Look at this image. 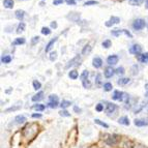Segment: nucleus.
Here are the masks:
<instances>
[{
	"label": "nucleus",
	"mask_w": 148,
	"mask_h": 148,
	"mask_svg": "<svg viewBox=\"0 0 148 148\" xmlns=\"http://www.w3.org/2000/svg\"><path fill=\"white\" fill-rule=\"evenodd\" d=\"M38 126L35 124V123H31V124H27L24 129H23V136L27 139H33L35 137V135L37 134L38 132Z\"/></svg>",
	"instance_id": "f257e3e1"
},
{
	"label": "nucleus",
	"mask_w": 148,
	"mask_h": 148,
	"mask_svg": "<svg viewBox=\"0 0 148 148\" xmlns=\"http://www.w3.org/2000/svg\"><path fill=\"white\" fill-rule=\"evenodd\" d=\"M146 26V23L143 19H137L134 21L133 23V28L135 29L136 31H139V30H142V29Z\"/></svg>",
	"instance_id": "f03ea898"
},
{
	"label": "nucleus",
	"mask_w": 148,
	"mask_h": 148,
	"mask_svg": "<svg viewBox=\"0 0 148 148\" xmlns=\"http://www.w3.org/2000/svg\"><path fill=\"white\" fill-rule=\"evenodd\" d=\"M119 140H120V137L118 135H111L106 139V143L110 146H113V145H116L118 142H119Z\"/></svg>",
	"instance_id": "7ed1b4c3"
},
{
	"label": "nucleus",
	"mask_w": 148,
	"mask_h": 148,
	"mask_svg": "<svg viewBox=\"0 0 148 148\" xmlns=\"http://www.w3.org/2000/svg\"><path fill=\"white\" fill-rule=\"evenodd\" d=\"M120 34H125L129 37H133V34L126 29H114V30H112V35L114 36H119Z\"/></svg>",
	"instance_id": "20e7f679"
},
{
	"label": "nucleus",
	"mask_w": 148,
	"mask_h": 148,
	"mask_svg": "<svg viewBox=\"0 0 148 148\" xmlns=\"http://www.w3.org/2000/svg\"><path fill=\"white\" fill-rule=\"evenodd\" d=\"M142 52V47L140 45H133L131 48H130V53L131 54H135V55H140Z\"/></svg>",
	"instance_id": "39448f33"
},
{
	"label": "nucleus",
	"mask_w": 148,
	"mask_h": 148,
	"mask_svg": "<svg viewBox=\"0 0 148 148\" xmlns=\"http://www.w3.org/2000/svg\"><path fill=\"white\" fill-rule=\"evenodd\" d=\"M118 23H120V19H119V18H118V17H111V18L105 23V25H106V27H112L113 25L118 24Z\"/></svg>",
	"instance_id": "423d86ee"
},
{
	"label": "nucleus",
	"mask_w": 148,
	"mask_h": 148,
	"mask_svg": "<svg viewBox=\"0 0 148 148\" xmlns=\"http://www.w3.org/2000/svg\"><path fill=\"white\" fill-rule=\"evenodd\" d=\"M118 60H119V57L117 55H111L107 58V63L109 65H115L118 63Z\"/></svg>",
	"instance_id": "0eeeda50"
},
{
	"label": "nucleus",
	"mask_w": 148,
	"mask_h": 148,
	"mask_svg": "<svg viewBox=\"0 0 148 148\" xmlns=\"http://www.w3.org/2000/svg\"><path fill=\"white\" fill-rule=\"evenodd\" d=\"M81 61V58H80V56L79 55H77L75 58H73L71 61H68V63L65 65V68H70L71 66H74V65H77V63H79ZM80 64V63H79Z\"/></svg>",
	"instance_id": "6e6552de"
},
{
	"label": "nucleus",
	"mask_w": 148,
	"mask_h": 148,
	"mask_svg": "<svg viewBox=\"0 0 148 148\" xmlns=\"http://www.w3.org/2000/svg\"><path fill=\"white\" fill-rule=\"evenodd\" d=\"M116 105L113 103H108L107 104V108H106V113L107 114H110V113H114L116 110Z\"/></svg>",
	"instance_id": "1a4fd4ad"
},
{
	"label": "nucleus",
	"mask_w": 148,
	"mask_h": 148,
	"mask_svg": "<svg viewBox=\"0 0 148 148\" xmlns=\"http://www.w3.org/2000/svg\"><path fill=\"white\" fill-rule=\"evenodd\" d=\"M92 64H93V66L95 68H100L103 65V60L100 57H95V58H93V60H92Z\"/></svg>",
	"instance_id": "9d476101"
},
{
	"label": "nucleus",
	"mask_w": 148,
	"mask_h": 148,
	"mask_svg": "<svg viewBox=\"0 0 148 148\" xmlns=\"http://www.w3.org/2000/svg\"><path fill=\"white\" fill-rule=\"evenodd\" d=\"M115 74V71L113 70V68L111 67V66H108V67H106V70H105V77L106 78H112V76Z\"/></svg>",
	"instance_id": "9b49d317"
},
{
	"label": "nucleus",
	"mask_w": 148,
	"mask_h": 148,
	"mask_svg": "<svg viewBox=\"0 0 148 148\" xmlns=\"http://www.w3.org/2000/svg\"><path fill=\"white\" fill-rule=\"evenodd\" d=\"M57 39H58V37H57V36H55V37H54L53 39H51V41L48 43V45L46 46V49H45L46 53H48L49 51L51 50V49H52V47H53V45H54V44H55V43L57 42Z\"/></svg>",
	"instance_id": "f8f14e48"
},
{
	"label": "nucleus",
	"mask_w": 148,
	"mask_h": 148,
	"mask_svg": "<svg viewBox=\"0 0 148 148\" xmlns=\"http://www.w3.org/2000/svg\"><path fill=\"white\" fill-rule=\"evenodd\" d=\"M15 16H16V18L18 20L22 21V20L24 19V17H25V12L22 11V9H18V11H16V13H15Z\"/></svg>",
	"instance_id": "ddd939ff"
},
{
	"label": "nucleus",
	"mask_w": 148,
	"mask_h": 148,
	"mask_svg": "<svg viewBox=\"0 0 148 148\" xmlns=\"http://www.w3.org/2000/svg\"><path fill=\"white\" fill-rule=\"evenodd\" d=\"M43 98H44V92L39 91L34 96H32V102H39V101H42Z\"/></svg>",
	"instance_id": "4468645a"
},
{
	"label": "nucleus",
	"mask_w": 148,
	"mask_h": 148,
	"mask_svg": "<svg viewBox=\"0 0 148 148\" xmlns=\"http://www.w3.org/2000/svg\"><path fill=\"white\" fill-rule=\"evenodd\" d=\"M138 59L143 62V63H147L148 62V52L144 53V54H140V55H138Z\"/></svg>",
	"instance_id": "2eb2a0df"
},
{
	"label": "nucleus",
	"mask_w": 148,
	"mask_h": 148,
	"mask_svg": "<svg viewBox=\"0 0 148 148\" xmlns=\"http://www.w3.org/2000/svg\"><path fill=\"white\" fill-rule=\"evenodd\" d=\"M118 122H119L120 124H123V125H130V119H129V117H126V116H123V117H120L119 119H118Z\"/></svg>",
	"instance_id": "dca6fc26"
},
{
	"label": "nucleus",
	"mask_w": 148,
	"mask_h": 148,
	"mask_svg": "<svg viewBox=\"0 0 148 148\" xmlns=\"http://www.w3.org/2000/svg\"><path fill=\"white\" fill-rule=\"evenodd\" d=\"M14 0H3V5L5 8H8V9H11L14 7Z\"/></svg>",
	"instance_id": "f3484780"
},
{
	"label": "nucleus",
	"mask_w": 148,
	"mask_h": 148,
	"mask_svg": "<svg viewBox=\"0 0 148 148\" xmlns=\"http://www.w3.org/2000/svg\"><path fill=\"white\" fill-rule=\"evenodd\" d=\"M134 123H135L136 126H140V127H142V126H147V125H148V122L145 121V120H142V119H136Z\"/></svg>",
	"instance_id": "a211bd4d"
},
{
	"label": "nucleus",
	"mask_w": 148,
	"mask_h": 148,
	"mask_svg": "<svg viewBox=\"0 0 148 148\" xmlns=\"http://www.w3.org/2000/svg\"><path fill=\"white\" fill-rule=\"evenodd\" d=\"M15 121L18 123V124H22L26 121V117L24 115H18L16 118H15Z\"/></svg>",
	"instance_id": "6ab92c4d"
},
{
	"label": "nucleus",
	"mask_w": 148,
	"mask_h": 148,
	"mask_svg": "<svg viewBox=\"0 0 148 148\" xmlns=\"http://www.w3.org/2000/svg\"><path fill=\"white\" fill-rule=\"evenodd\" d=\"M130 82H131V79H129V78H121V79H119V80L117 81L118 85H120V86L126 85V84H129Z\"/></svg>",
	"instance_id": "aec40b11"
},
{
	"label": "nucleus",
	"mask_w": 148,
	"mask_h": 148,
	"mask_svg": "<svg viewBox=\"0 0 148 148\" xmlns=\"http://www.w3.org/2000/svg\"><path fill=\"white\" fill-rule=\"evenodd\" d=\"M26 43V39L24 38V37H19V38H16L15 41H14V43H13V45L14 46H18V45H24Z\"/></svg>",
	"instance_id": "412c9836"
},
{
	"label": "nucleus",
	"mask_w": 148,
	"mask_h": 148,
	"mask_svg": "<svg viewBox=\"0 0 148 148\" xmlns=\"http://www.w3.org/2000/svg\"><path fill=\"white\" fill-rule=\"evenodd\" d=\"M91 50H92V47L90 45H86L82 50V55H88L91 52Z\"/></svg>",
	"instance_id": "4be33fe9"
},
{
	"label": "nucleus",
	"mask_w": 148,
	"mask_h": 148,
	"mask_svg": "<svg viewBox=\"0 0 148 148\" xmlns=\"http://www.w3.org/2000/svg\"><path fill=\"white\" fill-rule=\"evenodd\" d=\"M144 2V0H129V3L130 5L133 6H138V5H141Z\"/></svg>",
	"instance_id": "5701e85b"
},
{
	"label": "nucleus",
	"mask_w": 148,
	"mask_h": 148,
	"mask_svg": "<svg viewBox=\"0 0 148 148\" xmlns=\"http://www.w3.org/2000/svg\"><path fill=\"white\" fill-rule=\"evenodd\" d=\"M68 77H70L71 79H73V80H76V79H78V77H79V74L76 70H73L68 73Z\"/></svg>",
	"instance_id": "b1692460"
},
{
	"label": "nucleus",
	"mask_w": 148,
	"mask_h": 148,
	"mask_svg": "<svg viewBox=\"0 0 148 148\" xmlns=\"http://www.w3.org/2000/svg\"><path fill=\"white\" fill-rule=\"evenodd\" d=\"M32 109H34L36 111H44L46 109V107H45V105H42V104H36L32 107Z\"/></svg>",
	"instance_id": "393cba45"
},
{
	"label": "nucleus",
	"mask_w": 148,
	"mask_h": 148,
	"mask_svg": "<svg viewBox=\"0 0 148 148\" xmlns=\"http://www.w3.org/2000/svg\"><path fill=\"white\" fill-rule=\"evenodd\" d=\"M88 76H89V72H88V71H84V72L82 73V75L80 76L81 81H82V82H84V81L88 80Z\"/></svg>",
	"instance_id": "a878e982"
},
{
	"label": "nucleus",
	"mask_w": 148,
	"mask_h": 148,
	"mask_svg": "<svg viewBox=\"0 0 148 148\" xmlns=\"http://www.w3.org/2000/svg\"><path fill=\"white\" fill-rule=\"evenodd\" d=\"M25 30V23L21 22L19 25H18V28H17V33H21Z\"/></svg>",
	"instance_id": "bb28decb"
},
{
	"label": "nucleus",
	"mask_w": 148,
	"mask_h": 148,
	"mask_svg": "<svg viewBox=\"0 0 148 148\" xmlns=\"http://www.w3.org/2000/svg\"><path fill=\"white\" fill-rule=\"evenodd\" d=\"M11 61H12V57L9 55H5V56H3L1 58V62L2 63H9Z\"/></svg>",
	"instance_id": "cd10ccee"
},
{
	"label": "nucleus",
	"mask_w": 148,
	"mask_h": 148,
	"mask_svg": "<svg viewBox=\"0 0 148 148\" xmlns=\"http://www.w3.org/2000/svg\"><path fill=\"white\" fill-rule=\"evenodd\" d=\"M112 88H113V85H112L110 82H108V83H105V84H104V90H105V91H111Z\"/></svg>",
	"instance_id": "c85d7f7f"
},
{
	"label": "nucleus",
	"mask_w": 148,
	"mask_h": 148,
	"mask_svg": "<svg viewBox=\"0 0 148 148\" xmlns=\"http://www.w3.org/2000/svg\"><path fill=\"white\" fill-rule=\"evenodd\" d=\"M71 105H72V103H71L70 101H62V102H61V104L59 105V106H60V107L62 108V109H65V108L70 107Z\"/></svg>",
	"instance_id": "c756f323"
},
{
	"label": "nucleus",
	"mask_w": 148,
	"mask_h": 148,
	"mask_svg": "<svg viewBox=\"0 0 148 148\" xmlns=\"http://www.w3.org/2000/svg\"><path fill=\"white\" fill-rule=\"evenodd\" d=\"M41 31H42V33H43L44 35H49V34H51V29L49 28V27H43Z\"/></svg>",
	"instance_id": "7c9ffc66"
},
{
	"label": "nucleus",
	"mask_w": 148,
	"mask_h": 148,
	"mask_svg": "<svg viewBox=\"0 0 148 148\" xmlns=\"http://www.w3.org/2000/svg\"><path fill=\"white\" fill-rule=\"evenodd\" d=\"M32 84H33V88H34L35 90L41 89V87H42V84H41V82H38L37 80H34Z\"/></svg>",
	"instance_id": "2f4dec72"
},
{
	"label": "nucleus",
	"mask_w": 148,
	"mask_h": 148,
	"mask_svg": "<svg viewBox=\"0 0 148 148\" xmlns=\"http://www.w3.org/2000/svg\"><path fill=\"white\" fill-rule=\"evenodd\" d=\"M94 122H95L96 124H98V125H101V126H103V127H105V129H108V127H109V125H108L107 123H105V122H103V121H101L100 119H95V120H94Z\"/></svg>",
	"instance_id": "473e14b6"
},
{
	"label": "nucleus",
	"mask_w": 148,
	"mask_h": 148,
	"mask_svg": "<svg viewBox=\"0 0 148 148\" xmlns=\"http://www.w3.org/2000/svg\"><path fill=\"white\" fill-rule=\"evenodd\" d=\"M111 45H112V43H111L110 39H107V41H104V42H103V44H102V46H103L104 48H106V49L110 48V47H111Z\"/></svg>",
	"instance_id": "72a5a7b5"
},
{
	"label": "nucleus",
	"mask_w": 148,
	"mask_h": 148,
	"mask_svg": "<svg viewBox=\"0 0 148 148\" xmlns=\"http://www.w3.org/2000/svg\"><path fill=\"white\" fill-rule=\"evenodd\" d=\"M48 107L52 108V109H55V108L58 107V102H49L48 103Z\"/></svg>",
	"instance_id": "f704fd0d"
},
{
	"label": "nucleus",
	"mask_w": 148,
	"mask_h": 148,
	"mask_svg": "<svg viewBox=\"0 0 148 148\" xmlns=\"http://www.w3.org/2000/svg\"><path fill=\"white\" fill-rule=\"evenodd\" d=\"M124 73H125V72H124V68H123L122 66H120V67H118V68H117V70L115 71V74H117V75H120V76H121V75H123Z\"/></svg>",
	"instance_id": "c9c22d12"
},
{
	"label": "nucleus",
	"mask_w": 148,
	"mask_h": 148,
	"mask_svg": "<svg viewBox=\"0 0 148 148\" xmlns=\"http://www.w3.org/2000/svg\"><path fill=\"white\" fill-rule=\"evenodd\" d=\"M56 58H57V52L56 51H53L50 53V60L51 61H54L56 60Z\"/></svg>",
	"instance_id": "e433bc0d"
},
{
	"label": "nucleus",
	"mask_w": 148,
	"mask_h": 148,
	"mask_svg": "<svg viewBox=\"0 0 148 148\" xmlns=\"http://www.w3.org/2000/svg\"><path fill=\"white\" fill-rule=\"evenodd\" d=\"M95 4H98V1H95V0H90V1H86L84 3L85 6H87V5H95Z\"/></svg>",
	"instance_id": "4c0bfd02"
},
{
	"label": "nucleus",
	"mask_w": 148,
	"mask_h": 148,
	"mask_svg": "<svg viewBox=\"0 0 148 148\" xmlns=\"http://www.w3.org/2000/svg\"><path fill=\"white\" fill-rule=\"evenodd\" d=\"M59 114H60L61 116H63V117H70L71 116L70 112H67L66 110H61L60 112H59Z\"/></svg>",
	"instance_id": "58836bf2"
},
{
	"label": "nucleus",
	"mask_w": 148,
	"mask_h": 148,
	"mask_svg": "<svg viewBox=\"0 0 148 148\" xmlns=\"http://www.w3.org/2000/svg\"><path fill=\"white\" fill-rule=\"evenodd\" d=\"M95 110H96L97 112H102V111H104V105H102V104H97L96 107H95Z\"/></svg>",
	"instance_id": "ea45409f"
},
{
	"label": "nucleus",
	"mask_w": 148,
	"mask_h": 148,
	"mask_svg": "<svg viewBox=\"0 0 148 148\" xmlns=\"http://www.w3.org/2000/svg\"><path fill=\"white\" fill-rule=\"evenodd\" d=\"M123 146H124V148H134V143L129 141V142H125Z\"/></svg>",
	"instance_id": "a19ab883"
},
{
	"label": "nucleus",
	"mask_w": 148,
	"mask_h": 148,
	"mask_svg": "<svg viewBox=\"0 0 148 148\" xmlns=\"http://www.w3.org/2000/svg\"><path fill=\"white\" fill-rule=\"evenodd\" d=\"M82 83H83L84 88H90V87H91V83H90L89 80H86V81H84V82H82Z\"/></svg>",
	"instance_id": "79ce46f5"
},
{
	"label": "nucleus",
	"mask_w": 148,
	"mask_h": 148,
	"mask_svg": "<svg viewBox=\"0 0 148 148\" xmlns=\"http://www.w3.org/2000/svg\"><path fill=\"white\" fill-rule=\"evenodd\" d=\"M39 42V36H34L33 38H32V41H31V44L32 45H35L36 43H38Z\"/></svg>",
	"instance_id": "37998d69"
},
{
	"label": "nucleus",
	"mask_w": 148,
	"mask_h": 148,
	"mask_svg": "<svg viewBox=\"0 0 148 148\" xmlns=\"http://www.w3.org/2000/svg\"><path fill=\"white\" fill-rule=\"evenodd\" d=\"M20 109V107H12V108H9V109L5 110V112H12V111H16V110H19Z\"/></svg>",
	"instance_id": "c03bdc74"
},
{
	"label": "nucleus",
	"mask_w": 148,
	"mask_h": 148,
	"mask_svg": "<svg viewBox=\"0 0 148 148\" xmlns=\"http://www.w3.org/2000/svg\"><path fill=\"white\" fill-rule=\"evenodd\" d=\"M65 2L68 5H75L76 4V0H65Z\"/></svg>",
	"instance_id": "a18cd8bd"
},
{
	"label": "nucleus",
	"mask_w": 148,
	"mask_h": 148,
	"mask_svg": "<svg viewBox=\"0 0 148 148\" xmlns=\"http://www.w3.org/2000/svg\"><path fill=\"white\" fill-rule=\"evenodd\" d=\"M63 1L64 0H53V4L54 5H59V4H61Z\"/></svg>",
	"instance_id": "49530a36"
},
{
	"label": "nucleus",
	"mask_w": 148,
	"mask_h": 148,
	"mask_svg": "<svg viewBox=\"0 0 148 148\" xmlns=\"http://www.w3.org/2000/svg\"><path fill=\"white\" fill-rule=\"evenodd\" d=\"M74 111H75L76 113H78V114H80L82 110L80 109V108H78V107H76V106H75V107H74Z\"/></svg>",
	"instance_id": "de8ad7c7"
},
{
	"label": "nucleus",
	"mask_w": 148,
	"mask_h": 148,
	"mask_svg": "<svg viewBox=\"0 0 148 148\" xmlns=\"http://www.w3.org/2000/svg\"><path fill=\"white\" fill-rule=\"evenodd\" d=\"M96 83H97L98 85L101 84V75H100V74H98V75L96 76Z\"/></svg>",
	"instance_id": "09e8293b"
},
{
	"label": "nucleus",
	"mask_w": 148,
	"mask_h": 148,
	"mask_svg": "<svg viewBox=\"0 0 148 148\" xmlns=\"http://www.w3.org/2000/svg\"><path fill=\"white\" fill-rule=\"evenodd\" d=\"M32 118H42V114H36V113H34V114H32Z\"/></svg>",
	"instance_id": "8fccbe9b"
},
{
	"label": "nucleus",
	"mask_w": 148,
	"mask_h": 148,
	"mask_svg": "<svg viewBox=\"0 0 148 148\" xmlns=\"http://www.w3.org/2000/svg\"><path fill=\"white\" fill-rule=\"evenodd\" d=\"M51 27L52 28H57V23L56 22H52L51 23Z\"/></svg>",
	"instance_id": "3c124183"
},
{
	"label": "nucleus",
	"mask_w": 148,
	"mask_h": 148,
	"mask_svg": "<svg viewBox=\"0 0 148 148\" xmlns=\"http://www.w3.org/2000/svg\"><path fill=\"white\" fill-rule=\"evenodd\" d=\"M145 89L148 91V83H147V84H145ZM147 94H148V92H147Z\"/></svg>",
	"instance_id": "603ef678"
},
{
	"label": "nucleus",
	"mask_w": 148,
	"mask_h": 148,
	"mask_svg": "<svg viewBox=\"0 0 148 148\" xmlns=\"http://www.w3.org/2000/svg\"><path fill=\"white\" fill-rule=\"evenodd\" d=\"M146 7L148 8V0H146Z\"/></svg>",
	"instance_id": "864d4df0"
},
{
	"label": "nucleus",
	"mask_w": 148,
	"mask_h": 148,
	"mask_svg": "<svg viewBox=\"0 0 148 148\" xmlns=\"http://www.w3.org/2000/svg\"><path fill=\"white\" fill-rule=\"evenodd\" d=\"M147 28H148V25H147Z\"/></svg>",
	"instance_id": "5fc2aeb1"
}]
</instances>
